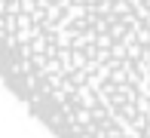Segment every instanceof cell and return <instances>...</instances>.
Listing matches in <instances>:
<instances>
[{"instance_id": "6da1fadb", "label": "cell", "mask_w": 150, "mask_h": 138, "mask_svg": "<svg viewBox=\"0 0 150 138\" xmlns=\"http://www.w3.org/2000/svg\"><path fill=\"white\" fill-rule=\"evenodd\" d=\"M0 83L52 138H150V0H0Z\"/></svg>"}]
</instances>
